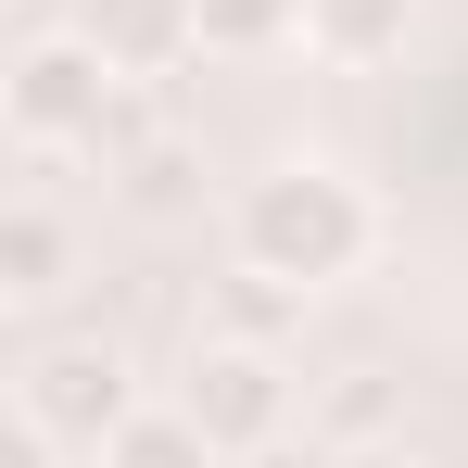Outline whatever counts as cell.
Segmentation results:
<instances>
[{"mask_svg":"<svg viewBox=\"0 0 468 468\" xmlns=\"http://www.w3.org/2000/svg\"><path fill=\"white\" fill-rule=\"evenodd\" d=\"M229 253L266 266V279H292V292H329V279H355V266L380 253V203H367V177L292 153V165H266V177H240Z\"/></svg>","mask_w":468,"mask_h":468,"instance_id":"6da1fadb","label":"cell"},{"mask_svg":"<svg viewBox=\"0 0 468 468\" xmlns=\"http://www.w3.org/2000/svg\"><path fill=\"white\" fill-rule=\"evenodd\" d=\"M114 101H127V77L89 51L77 26H51V38L13 51V77H0V127H13V153H101Z\"/></svg>","mask_w":468,"mask_h":468,"instance_id":"7a4b0ae2","label":"cell"},{"mask_svg":"<svg viewBox=\"0 0 468 468\" xmlns=\"http://www.w3.org/2000/svg\"><path fill=\"white\" fill-rule=\"evenodd\" d=\"M127 418H140V380H127L114 342H51V355H26V380H13V431L51 443V456H101Z\"/></svg>","mask_w":468,"mask_h":468,"instance_id":"3957f363","label":"cell"},{"mask_svg":"<svg viewBox=\"0 0 468 468\" xmlns=\"http://www.w3.org/2000/svg\"><path fill=\"white\" fill-rule=\"evenodd\" d=\"M177 405L216 431V456H253V443H279L292 431V355L279 342H229V329H203V355H190V380H177Z\"/></svg>","mask_w":468,"mask_h":468,"instance_id":"277c9868","label":"cell"},{"mask_svg":"<svg viewBox=\"0 0 468 468\" xmlns=\"http://www.w3.org/2000/svg\"><path fill=\"white\" fill-rule=\"evenodd\" d=\"M77 38L114 77H177L203 51V0H77Z\"/></svg>","mask_w":468,"mask_h":468,"instance_id":"5b68a950","label":"cell"},{"mask_svg":"<svg viewBox=\"0 0 468 468\" xmlns=\"http://www.w3.org/2000/svg\"><path fill=\"white\" fill-rule=\"evenodd\" d=\"M405 38H418V0H304V51L342 64V77L405 64Z\"/></svg>","mask_w":468,"mask_h":468,"instance_id":"8992f818","label":"cell"},{"mask_svg":"<svg viewBox=\"0 0 468 468\" xmlns=\"http://www.w3.org/2000/svg\"><path fill=\"white\" fill-rule=\"evenodd\" d=\"M64 266H77V229H64L38 190H13V203H0V292L38 304V292H64Z\"/></svg>","mask_w":468,"mask_h":468,"instance_id":"52a82bcc","label":"cell"},{"mask_svg":"<svg viewBox=\"0 0 468 468\" xmlns=\"http://www.w3.org/2000/svg\"><path fill=\"white\" fill-rule=\"evenodd\" d=\"M89 468H229V456H216V431H203L190 405H140V418H127Z\"/></svg>","mask_w":468,"mask_h":468,"instance_id":"ba28073f","label":"cell"},{"mask_svg":"<svg viewBox=\"0 0 468 468\" xmlns=\"http://www.w3.org/2000/svg\"><path fill=\"white\" fill-rule=\"evenodd\" d=\"M203 51H229V64L304 51V0H203Z\"/></svg>","mask_w":468,"mask_h":468,"instance_id":"9c48e42d","label":"cell"},{"mask_svg":"<svg viewBox=\"0 0 468 468\" xmlns=\"http://www.w3.org/2000/svg\"><path fill=\"white\" fill-rule=\"evenodd\" d=\"M380 418H392L380 367H342V380L316 392V431H329V456H355V443H380Z\"/></svg>","mask_w":468,"mask_h":468,"instance_id":"30bf717a","label":"cell"},{"mask_svg":"<svg viewBox=\"0 0 468 468\" xmlns=\"http://www.w3.org/2000/svg\"><path fill=\"white\" fill-rule=\"evenodd\" d=\"M229 468H329V456H316V443L292 456V431H279V443H253V456H229Z\"/></svg>","mask_w":468,"mask_h":468,"instance_id":"8fae6325","label":"cell"},{"mask_svg":"<svg viewBox=\"0 0 468 468\" xmlns=\"http://www.w3.org/2000/svg\"><path fill=\"white\" fill-rule=\"evenodd\" d=\"M329 468H418L405 443H355V456H329Z\"/></svg>","mask_w":468,"mask_h":468,"instance_id":"7c38bea8","label":"cell"},{"mask_svg":"<svg viewBox=\"0 0 468 468\" xmlns=\"http://www.w3.org/2000/svg\"><path fill=\"white\" fill-rule=\"evenodd\" d=\"M77 468H89V456H77Z\"/></svg>","mask_w":468,"mask_h":468,"instance_id":"4fadbf2b","label":"cell"}]
</instances>
